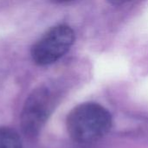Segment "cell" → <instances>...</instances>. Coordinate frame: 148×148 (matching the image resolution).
Masks as SVG:
<instances>
[{
  "label": "cell",
  "instance_id": "4",
  "mask_svg": "<svg viewBox=\"0 0 148 148\" xmlns=\"http://www.w3.org/2000/svg\"><path fill=\"white\" fill-rule=\"evenodd\" d=\"M0 148H22L17 133L9 127H0Z\"/></svg>",
  "mask_w": 148,
  "mask_h": 148
},
{
  "label": "cell",
  "instance_id": "2",
  "mask_svg": "<svg viewBox=\"0 0 148 148\" xmlns=\"http://www.w3.org/2000/svg\"><path fill=\"white\" fill-rule=\"evenodd\" d=\"M75 32L66 24H58L49 29L32 47L31 56L34 62L45 66L56 62L72 47Z\"/></svg>",
  "mask_w": 148,
  "mask_h": 148
},
{
  "label": "cell",
  "instance_id": "1",
  "mask_svg": "<svg viewBox=\"0 0 148 148\" xmlns=\"http://www.w3.org/2000/svg\"><path fill=\"white\" fill-rule=\"evenodd\" d=\"M66 123L72 140L88 144L107 135L112 128L113 119L103 106L95 102H85L71 110Z\"/></svg>",
  "mask_w": 148,
  "mask_h": 148
},
{
  "label": "cell",
  "instance_id": "3",
  "mask_svg": "<svg viewBox=\"0 0 148 148\" xmlns=\"http://www.w3.org/2000/svg\"><path fill=\"white\" fill-rule=\"evenodd\" d=\"M54 107V97L45 87L36 88L26 99L21 113L23 132L36 136L46 123Z\"/></svg>",
  "mask_w": 148,
  "mask_h": 148
},
{
  "label": "cell",
  "instance_id": "6",
  "mask_svg": "<svg viewBox=\"0 0 148 148\" xmlns=\"http://www.w3.org/2000/svg\"><path fill=\"white\" fill-rule=\"evenodd\" d=\"M51 1L56 2V3H68V2H70L73 0H51Z\"/></svg>",
  "mask_w": 148,
  "mask_h": 148
},
{
  "label": "cell",
  "instance_id": "5",
  "mask_svg": "<svg viewBox=\"0 0 148 148\" xmlns=\"http://www.w3.org/2000/svg\"><path fill=\"white\" fill-rule=\"evenodd\" d=\"M106 1L114 6H121V5H124L126 3H131L134 0H106Z\"/></svg>",
  "mask_w": 148,
  "mask_h": 148
}]
</instances>
